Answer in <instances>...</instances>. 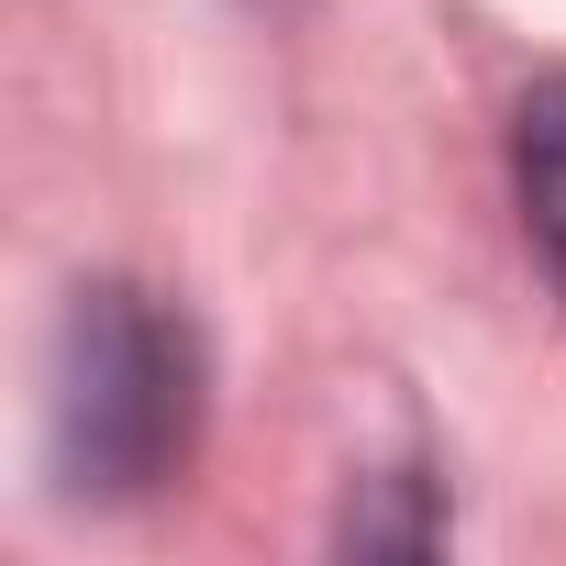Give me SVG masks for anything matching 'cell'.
I'll use <instances>...</instances> for the list:
<instances>
[{
    "label": "cell",
    "instance_id": "7a4b0ae2",
    "mask_svg": "<svg viewBox=\"0 0 566 566\" xmlns=\"http://www.w3.org/2000/svg\"><path fill=\"white\" fill-rule=\"evenodd\" d=\"M511 178H522V222H533L544 266L566 277V78L522 101V134H511Z\"/></svg>",
    "mask_w": 566,
    "mask_h": 566
},
{
    "label": "cell",
    "instance_id": "6da1fadb",
    "mask_svg": "<svg viewBox=\"0 0 566 566\" xmlns=\"http://www.w3.org/2000/svg\"><path fill=\"white\" fill-rule=\"evenodd\" d=\"M200 444V345L145 290H78L56 345V467L78 500H145Z\"/></svg>",
    "mask_w": 566,
    "mask_h": 566
}]
</instances>
